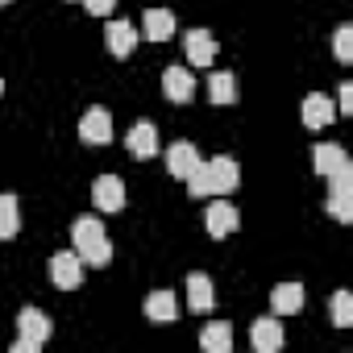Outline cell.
<instances>
[{"label":"cell","mask_w":353,"mask_h":353,"mask_svg":"<svg viewBox=\"0 0 353 353\" xmlns=\"http://www.w3.org/2000/svg\"><path fill=\"white\" fill-rule=\"evenodd\" d=\"M183 183L192 196H233L241 183V166L233 158H212V162H200Z\"/></svg>","instance_id":"6da1fadb"},{"label":"cell","mask_w":353,"mask_h":353,"mask_svg":"<svg viewBox=\"0 0 353 353\" xmlns=\"http://www.w3.org/2000/svg\"><path fill=\"white\" fill-rule=\"evenodd\" d=\"M71 241H75L79 262H88V266H108V258H112V241H108L100 216H79V221L71 225Z\"/></svg>","instance_id":"7a4b0ae2"},{"label":"cell","mask_w":353,"mask_h":353,"mask_svg":"<svg viewBox=\"0 0 353 353\" xmlns=\"http://www.w3.org/2000/svg\"><path fill=\"white\" fill-rule=\"evenodd\" d=\"M54 324L46 320L42 307H21L17 312V341H13V353H38L46 341H50Z\"/></svg>","instance_id":"3957f363"},{"label":"cell","mask_w":353,"mask_h":353,"mask_svg":"<svg viewBox=\"0 0 353 353\" xmlns=\"http://www.w3.org/2000/svg\"><path fill=\"white\" fill-rule=\"evenodd\" d=\"M328 183H332L328 188V212H332L336 225H349L353 221V166L328 174Z\"/></svg>","instance_id":"277c9868"},{"label":"cell","mask_w":353,"mask_h":353,"mask_svg":"<svg viewBox=\"0 0 353 353\" xmlns=\"http://www.w3.org/2000/svg\"><path fill=\"white\" fill-rule=\"evenodd\" d=\"M237 225H241V216H237V208L225 200V196H216L212 204H208V212H204V229H208V237H233L237 233Z\"/></svg>","instance_id":"5b68a950"},{"label":"cell","mask_w":353,"mask_h":353,"mask_svg":"<svg viewBox=\"0 0 353 353\" xmlns=\"http://www.w3.org/2000/svg\"><path fill=\"white\" fill-rule=\"evenodd\" d=\"M79 137H83L88 145H108V141H112V117H108V108L92 104V108L79 117Z\"/></svg>","instance_id":"8992f818"},{"label":"cell","mask_w":353,"mask_h":353,"mask_svg":"<svg viewBox=\"0 0 353 353\" xmlns=\"http://www.w3.org/2000/svg\"><path fill=\"white\" fill-rule=\"evenodd\" d=\"M46 270H50V283H54L59 291H75L79 279H83V262H79L75 250H71V254H54Z\"/></svg>","instance_id":"52a82bcc"},{"label":"cell","mask_w":353,"mask_h":353,"mask_svg":"<svg viewBox=\"0 0 353 353\" xmlns=\"http://www.w3.org/2000/svg\"><path fill=\"white\" fill-rule=\"evenodd\" d=\"M162 92H166L170 104H192V96H196L192 71H188V67H166V71H162Z\"/></svg>","instance_id":"ba28073f"},{"label":"cell","mask_w":353,"mask_h":353,"mask_svg":"<svg viewBox=\"0 0 353 353\" xmlns=\"http://www.w3.org/2000/svg\"><path fill=\"white\" fill-rule=\"evenodd\" d=\"M283 324L274 320V316H262V320H254V328H250V345H254V353H279L283 349Z\"/></svg>","instance_id":"9c48e42d"},{"label":"cell","mask_w":353,"mask_h":353,"mask_svg":"<svg viewBox=\"0 0 353 353\" xmlns=\"http://www.w3.org/2000/svg\"><path fill=\"white\" fill-rule=\"evenodd\" d=\"M92 200L100 212H121L125 208V183L117 179V174H100V179L92 183Z\"/></svg>","instance_id":"30bf717a"},{"label":"cell","mask_w":353,"mask_h":353,"mask_svg":"<svg viewBox=\"0 0 353 353\" xmlns=\"http://www.w3.org/2000/svg\"><path fill=\"white\" fill-rule=\"evenodd\" d=\"M183 54H188L192 67H212V59H216L212 34H208V30H188V34H183Z\"/></svg>","instance_id":"8fae6325"},{"label":"cell","mask_w":353,"mask_h":353,"mask_svg":"<svg viewBox=\"0 0 353 353\" xmlns=\"http://www.w3.org/2000/svg\"><path fill=\"white\" fill-rule=\"evenodd\" d=\"M200 162H204V158H200V150H196L192 141H174V145L166 150V170L174 174V179H188Z\"/></svg>","instance_id":"7c38bea8"},{"label":"cell","mask_w":353,"mask_h":353,"mask_svg":"<svg viewBox=\"0 0 353 353\" xmlns=\"http://www.w3.org/2000/svg\"><path fill=\"white\" fill-rule=\"evenodd\" d=\"M303 125L307 129H324V125H332L336 121V104L324 96V92H312V96H303Z\"/></svg>","instance_id":"4fadbf2b"},{"label":"cell","mask_w":353,"mask_h":353,"mask_svg":"<svg viewBox=\"0 0 353 353\" xmlns=\"http://www.w3.org/2000/svg\"><path fill=\"white\" fill-rule=\"evenodd\" d=\"M104 42H108V54H112V59H129V54L137 50V30H133L129 21H108Z\"/></svg>","instance_id":"5bb4252c"},{"label":"cell","mask_w":353,"mask_h":353,"mask_svg":"<svg viewBox=\"0 0 353 353\" xmlns=\"http://www.w3.org/2000/svg\"><path fill=\"white\" fill-rule=\"evenodd\" d=\"M125 145H129L133 158H154L158 154V129H154V121H137L125 133Z\"/></svg>","instance_id":"9a60e30c"},{"label":"cell","mask_w":353,"mask_h":353,"mask_svg":"<svg viewBox=\"0 0 353 353\" xmlns=\"http://www.w3.org/2000/svg\"><path fill=\"white\" fill-rule=\"evenodd\" d=\"M312 166H316V174H324V179H328V174H336V170L349 166V154L336 141H324V145L312 150Z\"/></svg>","instance_id":"2e32d148"},{"label":"cell","mask_w":353,"mask_h":353,"mask_svg":"<svg viewBox=\"0 0 353 353\" xmlns=\"http://www.w3.org/2000/svg\"><path fill=\"white\" fill-rule=\"evenodd\" d=\"M270 307H274V316H295V312H303V287H299V283H279V287L270 291Z\"/></svg>","instance_id":"e0dca14e"},{"label":"cell","mask_w":353,"mask_h":353,"mask_svg":"<svg viewBox=\"0 0 353 353\" xmlns=\"http://www.w3.org/2000/svg\"><path fill=\"white\" fill-rule=\"evenodd\" d=\"M174 316H179V299H174V291H154L145 299V320L154 324H174Z\"/></svg>","instance_id":"ac0fdd59"},{"label":"cell","mask_w":353,"mask_h":353,"mask_svg":"<svg viewBox=\"0 0 353 353\" xmlns=\"http://www.w3.org/2000/svg\"><path fill=\"white\" fill-rule=\"evenodd\" d=\"M141 21H145L141 30H145L150 42H170V38H174V13H170V9H145Z\"/></svg>","instance_id":"d6986e66"},{"label":"cell","mask_w":353,"mask_h":353,"mask_svg":"<svg viewBox=\"0 0 353 353\" xmlns=\"http://www.w3.org/2000/svg\"><path fill=\"white\" fill-rule=\"evenodd\" d=\"M188 307L192 312H212V279L204 270L188 274Z\"/></svg>","instance_id":"ffe728a7"},{"label":"cell","mask_w":353,"mask_h":353,"mask_svg":"<svg viewBox=\"0 0 353 353\" xmlns=\"http://www.w3.org/2000/svg\"><path fill=\"white\" fill-rule=\"evenodd\" d=\"M208 100L212 104H237V75L233 71H216L208 79Z\"/></svg>","instance_id":"44dd1931"},{"label":"cell","mask_w":353,"mask_h":353,"mask_svg":"<svg viewBox=\"0 0 353 353\" xmlns=\"http://www.w3.org/2000/svg\"><path fill=\"white\" fill-rule=\"evenodd\" d=\"M200 345H204L208 353H229V349H233V328H229L225 320H212V324L200 332Z\"/></svg>","instance_id":"7402d4cb"},{"label":"cell","mask_w":353,"mask_h":353,"mask_svg":"<svg viewBox=\"0 0 353 353\" xmlns=\"http://www.w3.org/2000/svg\"><path fill=\"white\" fill-rule=\"evenodd\" d=\"M17 229H21V208H17V200H13V196H0V241L17 237Z\"/></svg>","instance_id":"603a6c76"},{"label":"cell","mask_w":353,"mask_h":353,"mask_svg":"<svg viewBox=\"0 0 353 353\" xmlns=\"http://www.w3.org/2000/svg\"><path fill=\"white\" fill-rule=\"evenodd\" d=\"M332 324L336 328H349L353 324V295L349 291H336L332 295Z\"/></svg>","instance_id":"cb8c5ba5"},{"label":"cell","mask_w":353,"mask_h":353,"mask_svg":"<svg viewBox=\"0 0 353 353\" xmlns=\"http://www.w3.org/2000/svg\"><path fill=\"white\" fill-rule=\"evenodd\" d=\"M332 54H336V63H353V26H341L332 34Z\"/></svg>","instance_id":"d4e9b609"},{"label":"cell","mask_w":353,"mask_h":353,"mask_svg":"<svg viewBox=\"0 0 353 353\" xmlns=\"http://www.w3.org/2000/svg\"><path fill=\"white\" fill-rule=\"evenodd\" d=\"M83 5H88V13H92V17H108L117 0H83Z\"/></svg>","instance_id":"484cf974"},{"label":"cell","mask_w":353,"mask_h":353,"mask_svg":"<svg viewBox=\"0 0 353 353\" xmlns=\"http://www.w3.org/2000/svg\"><path fill=\"white\" fill-rule=\"evenodd\" d=\"M336 112H353V83H341V96H336Z\"/></svg>","instance_id":"4316f807"},{"label":"cell","mask_w":353,"mask_h":353,"mask_svg":"<svg viewBox=\"0 0 353 353\" xmlns=\"http://www.w3.org/2000/svg\"><path fill=\"white\" fill-rule=\"evenodd\" d=\"M0 96H5V79H0Z\"/></svg>","instance_id":"83f0119b"},{"label":"cell","mask_w":353,"mask_h":353,"mask_svg":"<svg viewBox=\"0 0 353 353\" xmlns=\"http://www.w3.org/2000/svg\"><path fill=\"white\" fill-rule=\"evenodd\" d=\"M0 5H9V0H0Z\"/></svg>","instance_id":"f1b7e54d"}]
</instances>
